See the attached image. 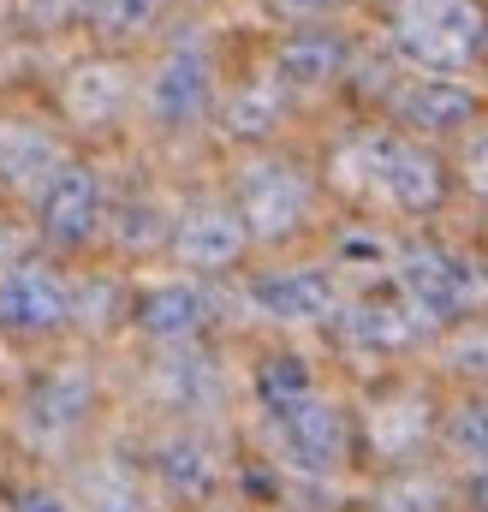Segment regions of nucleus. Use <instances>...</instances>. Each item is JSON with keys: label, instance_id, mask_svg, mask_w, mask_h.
Listing matches in <instances>:
<instances>
[{"label": "nucleus", "instance_id": "obj_21", "mask_svg": "<svg viewBox=\"0 0 488 512\" xmlns=\"http://www.w3.org/2000/svg\"><path fill=\"white\" fill-rule=\"evenodd\" d=\"M447 447H453L465 465L488 471V399H471V405H459V411L447 417Z\"/></svg>", "mask_w": 488, "mask_h": 512}, {"label": "nucleus", "instance_id": "obj_13", "mask_svg": "<svg viewBox=\"0 0 488 512\" xmlns=\"http://www.w3.org/2000/svg\"><path fill=\"white\" fill-rule=\"evenodd\" d=\"M125 96H131V90H125V72L108 66V60H90V66H78V72L66 78V114L90 131L114 126L120 108H125Z\"/></svg>", "mask_w": 488, "mask_h": 512}, {"label": "nucleus", "instance_id": "obj_9", "mask_svg": "<svg viewBox=\"0 0 488 512\" xmlns=\"http://www.w3.org/2000/svg\"><path fill=\"white\" fill-rule=\"evenodd\" d=\"M256 310L274 316V322H322L334 316V280L322 268H280V274H262L250 286Z\"/></svg>", "mask_w": 488, "mask_h": 512}, {"label": "nucleus", "instance_id": "obj_15", "mask_svg": "<svg viewBox=\"0 0 488 512\" xmlns=\"http://www.w3.org/2000/svg\"><path fill=\"white\" fill-rule=\"evenodd\" d=\"M203 316H209V298L197 292V286H185V280H173V286H161V292H149L143 304H137V322H143V334L149 340H191L197 328H203Z\"/></svg>", "mask_w": 488, "mask_h": 512}, {"label": "nucleus", "instance_id": "obj_30", "mask_svg": "<svg viewBox=\"0 0 488 512\" xmlns=\"http://www.w3.org/2000/svg\"><path fill=\"white\" fill-rule=\"evenodd\" d=\"M18 512H72V507H66L60 495H24V501H18Z\"/></svg>", "mask_w": 488, "mask_h": 512}, {"label": "nucleus", "instance_id": "obj_1", "mask_svg": "<svg viewBox=\"0 0 488 512\" xmlns=\"http://www.w3.org/2000/svg\"><path fill=\"white\" fill-rule=\"evenodd\" d=\"M340 179L387 197L393 209H435L447 179H441V161L405 137H387V131H369L352 149H340Z\"/></svg>", "mask_w": 488, "mask_h": 512}, {"label": "nucleus", "instance_id": "obj_6", "mask_svg": "<svg viewBox=\"0 0 488 512\" xmlns=\"http://www.w3.org/2000/svg\"><path fill=\"white\" fill-rule=\"evenodd\" d=\"M66 274L48 268V262H12L0 274V328L12 334H48L66 322Z\"/></svg>", "mask_w": 488, "mask_h": 512}, {"label": "nucleus", "instance_id": "obj_27", "mask_svg": "<svg viewBox=\"0 0 488 512\" xmlns=\"http://www.w3.org/2000/svg\"><path fill=\"white\" fill-rule=\"evenodd\" d=\"M447 358H453V370H465V376H488V328H465Z\"/></svg>", "mask_w": 488, "mask_h": 512}, {"label": "nucleus", "instance_id": "obj_2", "mask_svg": "<svg viewBox=\"0 0 488 512\" xmlns=\"http://www.w3.org/2000/svg\"><path fill=\"white\" fill-rule=\"evenodd\" d=\"M393 42L423 72H453L483 42V6L477 0H399L393 6Z\"/></svg>", "mask_w": 488, "mask_h": 512}, {"label": "nucleus", "instance_id": "obj_32", "mask_svg": "<svg viewBox=\"0 0 488 512\" xmlns=\"http://www.w3.org/2000/svg\"><path fill=\"white\" fill-rule=\"evenodd\" d=\"M6 256H12V233H6V227H0V268H12V262H6Z\"/></svg>", "mask_w": 488, "mask_h": 512}, {"label": "nucleus", "instance_id": "obj_14", "mask_svg": "<svg viewBox=\"0 0 488 512\" xmlns=\"http://www.w3.org/2000/svg\"><path fill=\"white\" fill-rule=\"evenodd\" d=\"M399 114L423 131H459V126H471L477 96H471L465 84H453V78H417V84L399 96Z\"/></svg>", "mask_w": 488, "mask_h": 512}, {"label": "nucleus", "instance_id": "obj_28", "mask_svg": "<svg viewBox=\"0 0 488 512\" xmlns=\"http://www.w3.org/2000/svg\"><path fill=\"white\" fill-rule=\"evenodd\" d=\"M72 6H78V0H24L30 24H42V30H48V24H66V18H72Z\"/></svg>", "mask_w": 488, "mask_h": 512}, {"label": "nucleus", "instance_id": "obj_22", "mask_svg": "<svg viewBox=\"0 0 488 512\" xmlns=\"http://www.w3.org/2000/svg\"><path fill=\"white\" fill-rule=\"evenodd\" d=\"M274 120H280V84H250L227 102V131L239 137H262Z\"/></svg>", "mask_w": 488, "mask_h": 512}, {"label": "nucleus", "instance_id": "obj_26", "mask_svg": "<svg viewBox=\"0 0 488 512\" xmlns=\"http://www.w3.org/2000/svg\"><path fill=\"white\" fill-rule=\"evenodd\" d=\"M114 233H120L125 251H149L155 239H167V221H161V209H155V203H125L120 221H114Z\"/></svg>", "mask_w": 488, "mask_h": 512}, {"label": "nucleus", "instance_id": "obj_17", "mask_svg": "<svg viewBox=\"0 0 488 512\" xmlns=\"http://www.w3.org/2000/svg\"><path fill=\"white\" fill-rule=\"evenodd\" d=\"M417 322L423 316L405 310V304H358V310L340 316V334L352 346H364V352H399V346L417 340Z\"/></svg>", "mask_w": 488, "mask_h": 512}, {"label": "nucleus", "instance_id": "obj_29", "mask_svg": "<svg viewBox=\"0 0 488 512\" xmlns=\"http://www.w3.org/2000/svg\"><path fill=\"white\" fill-rule=\"evenodd\" d=\"M465 179H471L477 191H488V131L471 137V149H465Z\"/></svg>", "mask_w": 488, "mask_h": 512}, {"label": "nucleus", "instance_id": "obj_23", "mask_svg": "<svg viewBox=\"0 0 488 512\" xmlns=\"http://www.w3.org/2000/svg\"><path fill=\"white\" fill-rule=\"evenodd\" d=\"M256 387H262V405L280 417V411H292L298 399H310V370H304L298 358H268L262 376H256Z\"/></svg>", "mask_w": 488, "mask_h": 512}, {"label": "nucleus", "instance_id": "obj_25", "mask_svg": "<svg viewBox=\"0 0 488 512\" xmlns=\"http://www.w3.org/2000/svg\"><path fill=\"white\" fill-rule=\"evenodd\" d=\"M155 12H161V0H90V18L102 36H137L155 24Z\"/></svg>", "mask_w": 488, "mask_h": 512}, {"label": "nucleus", "instance_id": "obj_16", "mask_svg": "<svg viewBox=\"0 0 488 512\" xmlns=\"http://www.w3.org/2000/svg\"><path fill=\"white\" fill-rule=\"evenodd\" d=\"M340 66H346V42L340 36H328V30H292L280 42L274 78L280 84H328Z\"/></svg>", "mask_w": 488, "mask_h": 512}, {"label": "nucleus", "instance_id": "obj_3", "mask_svg": "<svg viewBox=\"0 0 488 512\" xmlns=\"http://www.w3.org/2000/svg\"><path fill=\"white\" fill-rule=\"evenodd\" d=\"M90 405H96V382H90L84 370H72V364H66V370L42 376V382L24 393L18 435H24L30 447H42V453H60V447L84 429Z\"/></svg>", "mask_w": 488, "mask_h": 512}, {"label": "nucleus", "instance_id": "obj_10", "mask_svg": "<svg viewBox=\"0 0 488 512\" xmlns=\"http://www.w3.org/2000/svg\"><path fill=\"white\" fill-rule=\"evenodd\" d=\"M209 108V60L197 48H179L161 60V72L149 78V114L161 126H185Z\"/></svg>", "mask_w": 488, "mask_h": 512}, {"label": "nucleus", "instance_id": "obj_4", "mask_svg": "<svg viewBox=\"0 0 488 512\" xmlns=\"http://www.w3.org/2000/svg\"><path fill=\"white\" fill-rule=\"evenodd\" d=\"M304 215H310V185H304L298 167H286V161H256L239 179L244 233H256V239H286V233L304 227Z\"/></svg>", "mask_w": 488, "mask_h": 512}, {"label": "nucleus", "instance_id": "obj_11", "mask_svg": "<svg viewBox=\"0 0 488 512\" xmlns=\"http://www.w3.org/2000/svg\"><path fill=\"white\" fill-rule=\"evenodd\" d=\"M244 221L233 209H191L185 221H179V233H173V251L185 268H227V262H239L244 256Z\"/></svg>", "mask_w": 488, "mask_h": 512}, {"label": "nucleus", "instance_id": "obj_20", "mask_svg": "<svg viewBox=\"0 0 488 512\" xmlns=\"http://www.w3.org/2000/svg\"><path fill=\"white\" fill-rule=\"evenodd\" d=\"M78 495H84V512H143V489L125 465H90Z\"/></svg>", "mask_w": 488, "mask_h": 512}, {"label": "nucleus", "instance_id": "obj_18", "mask_svg": "<svg viewBox=\"0 0 488 512\" xmlns=\"http://www.w3.org/2000/svg\"><path fill=\"white\" fill-rule=\"evenodd\" d=\"M54 167H60L54 137H42L30 126H0V179L6 185H42Z\"/></svg>", "mask_w": 488, "mask_h": 512}, {"label": "nucleus", "instance_id": "obj_7", "mask_svg": "<svg viewBox=\"0 0 488 512\" xmlns=\"http://www.w3.org/2000/svg\"><path fill=\"white\" fill-rule=\"evenodd\" d=\"M36 215H42V233L60 239V245H84L102 221V185L90 167L78 161H60L48 179H42V197H36Z\"/></svg>", "mask_w": 488, "mask_h": 512}, {"label": "nucleus", "instance_id": "obj_5", "mask_svg": "<svg viewBox=\"0 0 488 512\" xmlns=\"http://www.w3.org/2000/svg\"><path fill=\"white\" fill-rule=\"evenodd\" d=\"M399 286L423 322H447L477 304V268L459 262L453 251H435V245H417L399 256Z\"/></svg>", "mask_w": 488, "mask_h": 512}, {"label": "nucleus", "instance_id": "obj_31", "mask_svg": "<svg viewBox=\"0 0 488 512\" xmlns=\"http://www.w3.org/2000/svg\"><path fill=\"white\" fill-rule=\"evenodd\" d=\"M471 501L488 512V471H477V483H471Z\"/></svg>", "mask_w": 488, "mask_h": 512}, {"label": "nucleus", "instance_id": "obj_8", "mask_svg": "<svg viewBox=\"0 0 488 512\" xmlns=\"http://www.w3.org/2000/svg\"><path fill=\"white\" fill-rule=\"evenodd\" d=\"M274 429H280V447L292 453V465H304V471H334V465L346 459V423H340V411L322 405L316 393L298 399L292 411H280Z\"/></svg>", "mask_w": 488, "mask_h": 512}, {"label": "nucleus", "instance_id": "obj_19", "mask_svg": "<svg viewBox=\"0 0 488 512\" xmlns=\"http://www.w3.org/2000/svg\"><path fill=\"white\" fill-rule=\"evenodd\" d=\"M155 387H161V399H167V405H179V411H203V405H215L221 376H215V364H209V358L179 352V358H167V364L155 370Z\"/></svg>", "mask_w": 488, "mask_h": 512}, {"label": "nucleus", "instance_id": "obj_12", "mask_svg": "<svg viewBox=\"0 0 488 512\" xmlns=\"http://www.w3.org/2000/svg\"><path fill=\"white\" fill-rule=\"evenodd\" d=\"M155 471H161V483H167L173 495H185V501H203V495H215V483H221V459H215V447H209L203 435H167V441L155 447Z\"/></svg>", "mask_w": 488, "mask_h": 512}, {"label": "nucleus", "instance_id": "obj_24", "mask_svg": "<svg viewBox=\"0 0 488 512\" xmlns=\"http://www.w3.org/2000/svg\"><path fill=\"white\" fill-rule=\"evenodd\" d=\"M125 310V286L120 280H78L72 286V298H66V316H78V322H90V328H108L114 316Z\"/></svg>", "mask_w": 488, "mask_h": 512}]
</instances>
